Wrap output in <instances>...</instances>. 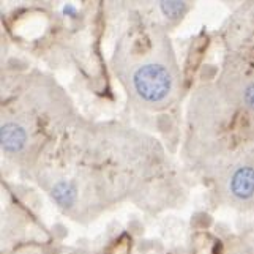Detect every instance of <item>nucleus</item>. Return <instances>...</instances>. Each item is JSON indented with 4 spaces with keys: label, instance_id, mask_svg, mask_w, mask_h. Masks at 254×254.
I'll return each mask as SVG.
<instances>
[{
    "label": "nucleus",
    "instance_id": "1",
    "mask_svg": "<svg viewBox=\"0 0 254 254\" xmlns=\"http://www.w3.org/2000/svg\"><path fill=\"white\" fill-rule=\"evenodd\" d=\"M136 92L145 101H161L171 90V76L161 65L148 64L137 69L133 77Z\"/></svg>",
    "mask_w": 254,
    "mask_h": 254
},
{
    "label": "nucleus",
    "instance_id": "2",
    "mask_svg": "<svg viewBox=\"0 0 254 254\" xmlns=\"http://www.w3.org/2000/svg\"><path fill=\"white\" fill-rule=\"evenodd\" d=\"M231 192L239 199H250L254 194V169L243 166L234 172L231 179Z\"/></svg>",
    "mask_w": 254,
    "mask_h": 254
},
{
    "label": "nucleus",
    "instance_id": "3",
    "mask_svg": "<svg viewBox=\"0 0 254 254\" xmlns=\"http://www.w3.org/2000/svg\"><path fill=\"white\" fill-rule=\"evenodd\" d=\"M0 139H2V145L6 152L16 153L25 145L27 141V134L22 127L16 124H5L0 131Z\"/></svg>",
    "mask_w": 254,
    "mask_h": 254
},
{
    "label": "nucleus",
    "instance_id": "4",
    "mask_svg": "<svg viewBox=\"0 0 254 254\" xmlns=\"http://www.w3.org/2000/svg\"><path fill=\"white\" fill-rule=\"evenodd\" d=\"M52 197L62 207H71L76 202V188L71 182L60 180L52 188Z\"/></svg>",
    "mask_w": 254,
    "mask_h": 254
},
{
    "label": "nucleus",
    "instance_id": "5",
    "mask_svg": "<svg viewBox=\"0 0 254 254\" xmlns=\"http://www.w3.org/2000/svg\"><path fill=\"white\" fill-rule=\"evenodd\" d=\"M161 10L166 16L169 17H177L180 13L185 10V3L182 2H161Z\"/></svg>",
    "mask_w": 254,
    "mask_h": 254
},
{
    "label": "nucleus",
    "instance_id": "6",
    "mask_svg": "<svg viewBox=\"0 0 254 254\" xmlns=\"http://www.w3.org/2000/svg\"><path fill=\"white\" fill-rule=\"evenodd\" d=\"M243 98H245V103H247V106L251 108V109H254V84H250L247 87Z\"/></svg>",
    "mask_w": 254,
    "mask_h": 254
}]
</instances>
